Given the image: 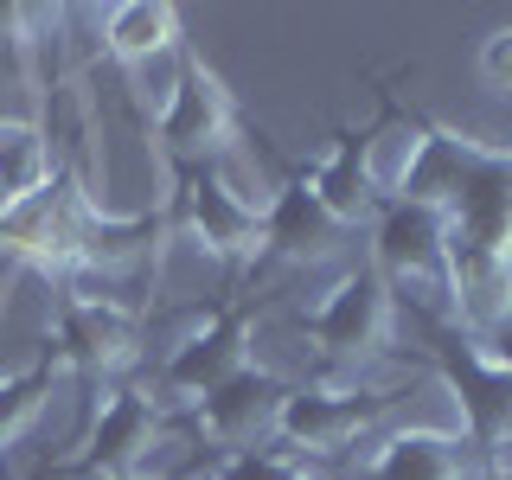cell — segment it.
<instances>
[{"label": "cell", "mask_w": 512, "mask_h": 480, "mask_svg": "<svg viewBox=\"0 0 512 480\" xmlns=\"http://www.w3.org/2000/svg\"><path fill=\"white\" fill-rule=\"evenodd\" d=\"M397 416V397L365 391L352 378H314V384H288L282 416H276V442L288 455H346V448L372 442L384 423Z\"/></svg>", "instance_id": "1"}, {"label": "cell", "mask_w": 512, "mask_h": 480, "mask_svg": "<svg viewBox=\"0 0 512 480\" xmlns=\"http://www.w3.org/2000/svg\"><path fill=\"white\" fill-rule=\"evenodd\" d=\"M237 135V96L224 90V77L205 58L180 52V77L173 90L160 96V116H154V141L186 167H218V154L231 148Z\"/></svg>", "instance_id": "2"}, {"label": "cell", "mask_w": 512, "mask_h": 480, "mask_svg": "<svg viewBox=\"0 0 512 480\" xmlns=\"http://www.w3.org/2000/svg\"><path fill=\"white\" fill-rule=\"evenodd\" d=\"M301 327H308V340L320 346V359H327V365H365V359H378V352L391 346L397 288L384 282L372 263H352L346 276L333 282V295L320 301Z\"/></svg>", "instance_id": "3"}, {"label": "cell", "mask_w": 512, "mask_h": 480, "mask_svg": "<svg viewBox=\"0 0 512 480\" xmlns=\"http://www.w3.org/2000/svg\"><path fill=\"white\" fill-rule=\"evenodd\" d=\"M436 372H442V391L455 397L461 436L480 448V461H506V448H512V372L480 352L474 333H448L436 346Z\"/></svg>", "instance_id": "4"}, {"label": "cell", "mask_w": 512, "mask_h": 480, "mask_svg": "<svg viewBox=\"0 0 512 480\" xmlns=\"http://www.w3.org/2000/svg\"><path fill=\"white\" fill-rule=\"evenodd\" d=\"M90 192L77 180V167H64L45 192L32 199H13L7 218H0V256L13 263H32V269H71L77 263V244H84V224H90Z\"/></svg>", "instance_id": "5"}, {"label": "cell", "mask_w": 512, "mask_h": 480, "mask_svg": "<svg viewBox=\"0 0 512 480\" xmlns=\"http://www.w3.org/2000/svg\"><path fill=\"white\" fill-rule=\"evenodd\" d=\"M372 269L384 282H410L429 288V308L436 295H448V212L442 205H416V199H391L372 218Z\"/></svg>", "instance_id": "6"}, {"label": "cell", "mask_w": 512, "mask_h": 480, "mask_svg": "<svg viewBox=\"0 0 512 480\" xmlns=\"http://www.w3.org/2000/svg\"><path fill=\"white\" fill-rule=\"evenodd\" d=\"M250 359V308L244 301H231V308H218V314H205L173 340L167 352V365H160V384H167L180 404H199V397H212L218 384H231Z\"/></svg>", "instance_id": "7"}, {"label": "cell", "mask_w": 512, "mask_h": 480, "mask_svg": "<svg viewBox=\"0 0 512 480\" xmlns=\"http://www.w3.org/2000/svg\"><path fill=\"white\" fill-rule=\"evenodd\" d=\"M480 448L461 429L436 423H384L372 442L359 448V480H474Z\"/></svg>", "instance_id": "8"}, {"label": "cell", "mask_w": 512, "mask_h": 480, "mask_svg": "<svg viewBox=\"0 0 512 480\" xmlns=\"http://www.w3.org/2000/svg\"><path fill=\"white\" fill-rule=\"evenodd\" d=\"M180 212L192 218V237L212 256H224V263H263V205L244 199L218 167L180 173Z\"/></svg>", "instance_id": "9"}, {"label": "cell", "mask_w": 512, "mask_h": 480, "mask_svg": "<svg viewBox=\"0 0 512 480\" xmlns=\"http://www.w3.org/2000/svg\"><path fill=\"white\" fill-rule=\"evenodd\" d=\"M52 359H58V372H77V378H116L122 365L141 359V320H135V308L64 301L58 327H52Z\"/></svg>", "instance_id": "10"}, {"label": "cell", "mask_w": 512, "mask_h": 480, "mask_svg": "<svg viewBox=\"0 0 512 480\" xmlns=\"http://www.w3.org/2000/svg\"><path fill=\"white\" fill-rule=\"evenodd\" d=\"M282 397H288V378L263 372V365H244L231 384H218V391L199 397L192 410H199L205 442H218L224 461H231V455H250V448H269V442H276Z\"/></svg>", "instance_id": "11"}, {"label": "cell", "mask_w": 512, "mask_h": 480, "mask_svg": "<svg viewBox=\"0 0 512 480\" xmlns=\"http://www.w3.org/2000/svg\"><path fill=\"white\" fill-rule=\"evenodd\" d=\"M154 442H160V404L148 391H135V384H116V391L96 404L90 416V436H84V468L96 474H141L148 468V455H154Z\"/></svg>", "instance_id": "12"}, {"label": "cell", "mask_w": 512, "mask_h": 480, "mask_svg": "<svg viewBox=\"0 0 512 480\" xmlns=\"http://www.w3.org/2000/svg\"><path fill=\"white\" fill-rule=\"evenodd\" d=\"M333 237H340V224L327 218V205L314 199L308 173H288L276 186V199L263 205V256L269 263H314V256L333 250Z\"/></svg>", "instance_id": "13"}, {"label": "cell", "mask_w": 512, "mask_h": 480, "mask_svg": "<svg viewBox=\"0 0 512 480\" xmlns=\"http://www.w3.org/2000/svg\"><path fill=\"white\" fill-rule=\"evenodd\" d=\"M308 173V186H314V199L327 205V218L340 224H372L384 212V199H378V186H372V167H365V148H359V135H340V148H333L327 160H314V167H301Z\"/></svg>", "instance_id": "14"}, {"label": "cell", "mask_w": 512, "mask_h": 480, "mask_svg": "<svg viewBox=\"0 0 512 480\" xmlns=\"http://www.w3.org/2000/svg\"><path fill=\"white\" fill-rule=\"evenodd\" d=\"M160 231H167V212H135V218L90 212L84 244H77V263H71V269H96V276H128L141 256H154V250H160Z\"/></svg>", "instance_id": "15"}, {"label": "cell", "mask_w": 512, "mask_h": 480, "mask_svg": "<svg viewBox=\"0 0 512 480\" xmlns=\"http://www.w3.org/2000/svg\"><path fill=\"white\" fill-rule=\"evenodd\" d=\"M103 52L116 64H154L180 52V13L167 0H122L103 13Z\"/></svg>", "instance_id": "16"}, {"label": "cell", "mask_w": 512, "mask_h": 480, "mask_svg": "<svg viewBox=\"0 0 512 480\" xmlns=\"http://www.w3.org/2000/svg\"><path fill=\"white\" fill-rule=\"evenodd\" d=\"M64 173L45 122H0V192L7 199H32Z\"/></svg>", "instance_id": "17"}, {"label": "cell", "mask_w": 512, "mask_h": 480, "mask_svg": "<svg viewBox=\"0 0 512 480\" xmlns=\"http://www.w3.org/2000/svg\"><path fill=\"white\" fill-rule=\"evenodd\" d=\"M52 384H58V359H39V365H26V372H7V378H0V448L20 442L26 429L45 416V404H52Z\"/></svg>", "instance_id": "18"}, {"label": "cell", "mask_w": 512, "mask_h": 480, "mask_svg": "<svg viewBox=\"0 0 512 480\" xmlns=\"http://www.w3.org/2000/svg\"><path fill=\"white\" fill-rule=\"evenodd\" d=\"M474 71H480V84H487V90L512 96V26H493L487 39H480V52H474Z\"/></svg>", "instance_id": "19"}, {"label": "cell", "mask_w": 512, "mask_h": 480, "mask_svg": "<svg viewBox=\"0 0 512 480\" xmlns=\"http://www.w3.org/2000/svg\"><path fill=\"white\" fill-rule=\"evenodd\" d=\"M480 352H487L493 365H506V372H512V327H500V333H487V340H480Z\"/></svg>", "instance_id": "20"}, {"label": "cell", "mask_w": 512, "mask_h": 480, "mask_svg": "<svg viewBox=\"0 0 512 480\" xmlns=\"http://www.w3.org/2000/svg\"><path fill=\"white\" fill-rule=\"evenodd\" d=\"M45 480H103V474H96V468H84V461H64V468H52Z\"/></svg>", "instance_id": "21"}, {"label": "cell", "mask_w": 512, "mask_h": 480, "mask_svg": "<svg viewBox=\"0 0 512 480\" xmlns=\"http://www.w3.org/2000/svg\"><path fill=\"white\" fill-rule=\"evenodd\" d=\"M474 480H512V461H480Z\"/></svg>", "instance_id": "22"}, {"label": "cell", "mask_w": 512, "mask_h": 480, "mask_svg": "<svg viewBox=\"0 0 512 480\" xmlns=\"http://www.w3.org/2000/svg\"><path fill=\"white\" fill-rule=\"evenodd\" d=\"M109 480H160V474H148V468H141V474H109Z\"/></svg>", "instance_id": "23"}, {"label": "cell", "mask_w": 512, "mask_h": 480, "mask_svg": "<svg viewBox=\"0 0 512 480\" xmlns=\"http://www.w3.org/2000/svg\"><path fill=\"white\" fill-rule=\"evenodd\" d=\"M7 205H13V199H7V192H0V218H7Z\"/></svg>", "instance_id": "24"}, {"label": "cell", "mask_w": 512, "mask_h": 480, "mask_svg": "<svg viewBox=\"0 0 512 480\" xmlns=\"http://www.w3.org/2000/svg\"><path fill=\"white\" fill-rule=\"evenodd\" d=\"M212 480H224V474H212Z\"/></svg>", "instance_id": "25"}]
</instances>
